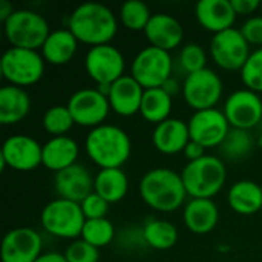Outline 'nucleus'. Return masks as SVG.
<instances>
[{
  "instance_id": "obj_1",
  "label": "nucleus",
  "mask_w": 262,
  "mask_h": 262,
  "mask_svg": "<svg viewBox=\"0 0 262 262\" xmlns=\"http://www.w3.org/2000/svg\"><path fill=\"white\" fill-rule=\"evenodd\" d=\"M68 28L78 43L94 48L109 45V41L117 35L118 20L106 5L88 2L71 12Z\"/></svg>"
},
{
  "instance_id": "obj_2",
  "label": "nucleus",
  "mask_w": 262,
  "mask_h": 262,
  "mask_svg": "<svg viewBox=\"0 0 262 262\" xmlns=\"http://www.w3.org/2000/svg\"><path fill=\"white\" fill-rule=\"evenodd\" d=\"M138 189L141 200L150 209L163 213L178 210L187 196L181 173L167 167H157L144 173Z\"/></svg>"
},
{
  "instance_id": "obj_3",
  "label": "nucleus",
  "mask_w": 262,
  "mask_h": 262,
  "mask_svg": "<svg viewBox=\"0 0 262 262\" xmlns=\"http://www.w3.org/2000/svg\"><path fill=\"white\" fill-rule=\"evenodd\" d=\"M84 147L88 157L100 169H121L132 152L129 135L114 124L94 127L86 137Z\"/></svg>"
},
{
  "instance_id": "obj_4",
  "label": "nucleus",
  "mask_w": 262,
  "mask_h": 262,
  "mask_svg": "<svg viewBox=\"0 0 262 262\" xmlns=\"http://www.w3.org/2000/svg\"><path fill=\"white\" fill-rule=\"evenodd\" d=\"M181 178L187 192V196L212 200L221 192L227 180L226 164L221 158L213 155H204L196 161H189Z\"/></svg>"
},
{
  "instance_id": "obj_5",
  "label": "nucleus",
  "mask_w": 262,
  "mask_h": 262,
  "mask_svg": "<svg viewBox=\"0 0 262 262\" xmlns=\"http://www.w3.org/2000/svg\"><path fill=\"white\" fill-rule=\"evenodd\" d=\"M5 37L11 48L41 49L51 34L46 18L31 9H15L14 14L3 23Z\"/></svg>"
},
{
  "instance_id": "obj_6",
  "label": "nucleus",
  "mask_w": 262,
  "mask_h": 262,
  "mask_svg": "<svg viewBox=\"0 0 262 262\" xmlns=\"http://www.w3.org/2000/svg\"><path fill=\"white\" fill-rule=\"evenodd\" d=\"M40 223L43 229L52 236L63 239H75L81 238L86 218L78 203L57 198L49 201L43 207Z\"/></svg>"
},
{
  "instance_id": "obj_7",
  "label": "nucleus",
  "mask_w": 262,
  "mask_h": 262,
  "mask_svg": "<svg viewBox=\"0 0 262 262\" xmlns=\"http://www.w3.org/2000/svg\"><path fill=\"white\" fill-rule=\"evenodd\" d=\"M0 71L3 78L18 88L35 84L45 74V58L40 52L32 49L9 48L5 51Z\"/></svg>"
},
{
  "instance_id": "obj_8",
  "label": "nucleus",
  "mask_w": 262,
  "mask_h": 262,
  "mask_svg": "<svg viewBox=\"0 0 262 262\" xmlns=\"http://www.w3.org/2000/svg\"><path fill=\"white\" fill-rule=\"evenodd\" d=\"M172 68L173 61L170 52L155 46H147L135 55L130 75L144 89H155L163 88V84L170 78Z\"/></svg>"
},
{
  "instance_id": "obj_9",
  "label": "nucleus",
  "mask_w": 262,
  "mask_h": 262,
  "mask_svg": "<svg viewBox=\"0 0 262 262\" xmlns=\"http://www.w3.org/2000/svg\"><path fill=\"white\" fill-rule=\"evenodd\" d=\"M183 94L186 103L195 112L215 109L223 97V80L215 71L206 68L186 77Z\"/></svg>"
},
{
  "instance_id": "obj_10",
  "label": "nucleus",
  "mask_w": 262,
  "mask_h": 262,
  "mask_svg": "<svg viewBox=\"0 0 262 262\" xmlns=\"http://www.w3.org/2000/svg\"><path fill=\"white\" fill-rule=\"evenodd\" d=\"M250 54V45L236 28H230L212 37L210 55L213 61L224 71L241 72Z\"/></svg>"
},
{
  "instance_id": "obj_11",
  "label": "nucleus",
  "mask_w": 262,
  "mask_h": 262,
  "mask_svg": "<svg viewBox=\"0 0 262 262\" xmlns=\"http://www.w3.org/2000/svg\"><path fill=\"white\" fill-rule=\"evenodd\" d=\"M66 106L75 124L92 129L101 126L111 112L109 98L98 89L91 88L74 92Z\"/></svg>"
},
{
  "instance_id": "obj_12",
  "label": "nucleus",
  "mask_w": 262,
  "mask_h": 262,
  "mask_svg": "<svg viewBox=\"0 0 262 262\" xmlns=\"http://www.w3.org/2000/svg\"><path fill=\"white\" fill-rule=\"evenodd\" d=\"M124 55L115 46L101 45L88 51L84 68L88 75L100 84H112L124 75Z\"/></svg>"
},
{
  "instance_id": "obj_13",
  "label": "nucleus",
  "mask_w": 262,
  "mask_h": 262,
  "mask_svg": "<svg viewBox=\"0 0 262 262\" xmlns=\"http://www.w3.org/2000/svg\"><path fill=\"white\" fill-rule=\"evenodd\" d=\"M230 127L250 130L262 120V100L259 94L250 89H239L232 92L223 109Z\"/></svg>"
},
{
  "instance_id": "obj_14",
  "label": "nucleus",
  "mask_w": 262,
  "mask_h": 262,
  "mask_svg": "<svg viewBox=\"0 0 262 262\" xmlns=\"http://www.w3.org/2000/svg\"><path fill=\"white\" fill-rule=\"evenodd\" d=\"M187 124L190 140L201 144L204 149L221 146L232 129L224 112L216 107L195 112Z\"/></svg>"
},
{
  "instance_id": "obj_15",
  "label": "nucleus",
  "mask_w": 262,
  "mask_h": 262,
  "mask_svg": "<svg viewBox=\"0 0 262 262\" xmlns=\"http://www.w3.org/2000/svg\"><path fill=\"white\" fill-rule=\"evenodd\" d=\"M41 149L43 146L29 135H11L2 146V169L11 167L18 172L34 170L41 164Z\"/></svg>"
},
{
  "instance_id": "obj_16",
  "label": "nucleus",
  "mask_w": 262,
  "mask_h": 262,
  "mask_svg": "<svg viewBox=\"0 0 262 262\" xmlns=\"http://www.w3.org/2000/svg\"><path fill=\"white\" fill-rule=\"evenodd\" d=\"M43 241L37 230L17 227L9 230L2 241V262H35L41 255Z\"/></svg>"
},
{
  "instance_id": "obj_17",
  "label": "nucleus",
  "mask_w": 262,
  "mask_h": 262,
  "mask_svg": "<svg viewBox=\"0 0 262 262\" xmlns=\"http://www.w3.org/2000/svg\"><path fill=\"white\" fill-rule=\"evenodd\" d=\"M94 183L95 178H92L89 169L78 163L61 172H57L54 177V187L58 198L78 204L94 193Z\"/></svg>"
},
{
  "instance_id": "obj_18",
  "label": "nucleus",
  "mask_w": 262,
  "mask_h": 262,
  "mask_svg": "<svg viewBox=\"0 0 262 262\" xmlns=\"http://www.w3.org/2000/svg\"><path fill=\"white\" fill-rule=\"evenodd\" d=\"M144 34L150 46L160 48L167 52L178 48L184 38L183 25L175 17L163 12L152 15L150 21L144 29Z\"/></svg>"
},
{
  "instance_id": "obj_19",
  "label": "nucleus",
  "mask_w": 262,
  "mask_h": 262,
  "mask_svg": "<svg viewBox=\"0 0 262 262\" xmlns=\"http://www.w3.org/2000/svg\"><path fill=\"white\" fill-rule=\"evenodd\" d=\"M144 88L132 77L123 75L111 86L109 104L111 109L121 117H132L140 112Z\"/></svg>"
},
{
  "instance_id": "obj_20",
  "label": "nucleus",
  "mask_w": 262,
  "mask_h": 262,
  "mask_svg": "<svg viewBox=\"0 0 262 262\" xmlns=\"http://www.w3.org/2000/svg\"><path fill=\"white\" fill-rule=\"evenodd\" d=\"M152 143L155 149L164 155H175L184 152L190 143L189 124L180 118H167L155 126L152 134Z\"/></svg>"
},
{
  "instance_id": "obj_21",
  "label": "nucleus",
  "mask_w": 262,
  "mask_h": 262,
  "mask_svg": "<svg viewBox=\"0 0 262 262\" xmlns=\"http://www.w3.org/2000/svg\"><path fill=\"white\" fill-rule=\"evenodd\" d=\"M195 15L198 23L213 34L233 28L236 20L230 0H201L195 6Z\"/></svg>"
},
{
  "instance_id": "obj_22",
  "label": "nucleus",
  "mask_w": 262,
  "mask_h": 262,
  "mask_svg": "<svg viewBox=\"0 0 262 262\" xmlns=\"http://www.w3.org/2000/svg\"><path fill=\"white\" fill-rule=\"evenodd\" d=\"M78 154H80V147L74 138L68 135L52 137L49 141L43 144L41 164L46 169L57 173L77 164Z\"/></svg>"
},
{
  "instance_id": "obj_23",
  "label": "nucleus",
  "mask_w": 262,
  "mask_h": 262,
  "mask_svg": "<svg viewBox=\"0 0 262 262\" xmlns=\"http://www.w3.org/2000/svg\"><path fill=\"white\" fill-rule=\"evenodd\" d=\"M183 220L192 233L206 235L216 227L220 221V210L213 200L193 198L186 204Z\"/></svg>"
},
{
  "instance_id": "obj_24",
  "label": "nucleus",
  "mask_w": 262,
  "mask_h": 262,
  "mask_svg": "<svg viewBox=\"0 0 262 262\" xmlns=\"http://www.w3.org/2000/svg\"><path fill=\"white\" fill-rule=\"evenodd\" d=\"M31 111V98L23 88L3 86L0 89V123L12 126L28 117Z\"/></svg>"
},
{
  "instance_id": "obj_25",
  "label": "nucleus",
  "mask_w": 262,
  "mask_h": 262,
  "mask_svg": "<svg viewBox=\"0 0 262 262\" xmlns=\"http://www.w3.org/2000/svg\"><path fill=\"white\" fill-rule=\"evenodd\" d=\"M77 48H78V40L69 31V28L55 29V31H51L49 37L43 43L41 55L45 61H48L49 64L61 66V64L69 63L74 58Z\"/></svg>"
},
{
  "instance_id": "obj_26",
  "label": "nucleus",
  "mask_w": 262,
  "mask_h": 262,
  "mask_svg": "<svg viewBox=\"0 0 262 262\" xmlns=\"http://www.w3.org/2000/svg\"><path fill=\"white\" fill-rule=\"evenodd\" d=\"M227 203L239 215L262 212V186L250 180L236 181L227 193Z\"/></svg>"
},
{
  "instance_id": "obj_27",
  "label": "nucleus",
  "mask_w": 262,
  "mask_h": 262,
  "mask_svg": "<svg viewBox=\"0 0 262 262\" xmlns=\"http://www.w3.org/2000/svg\"><path fill=\"white\" fill-rule=\"evenodd\" d=\"M129 190L127 175L121 169H100L95 177L94 192L104 198L109 204L120 203Z\"/></svg>"
},
{
  "instance_id": "obj_28",
  "label": "nucleus",
  "mask_w": 262,
  "mask_h": 262,
  "mask_svg": "<svg viewBox=\"0 0 262 262\" xmlns=\"http://www.w3.org/2000/svg\"><path fill=\"white\" fill-rule=\"evenodd\" d=\"M170 111H172V97L163 88L144 89L140 114L146 121L160 124L167 118H170L169 117Z\"/></svg>"
},
{
  "instance_id": "obj_29",
  "label": "nucleus",
  "mask_w": 262,
  "mask_h": 262,
  "mask_svg": "<svg viewBox=\"0 0 262 262\" xmlns=\"http://www.w3.org/2000/svg\"><path fill=\"white\" fill-rule=\"evenodd\" d=\"M146 246L155 250H169L178 241L177 227L164 220H150L143 227Z\"/></svg>"
},
{
  "instance_id": "obj_30",
  "label": "nucleus",
  "mask_w": 262,
  "mask_h": 262,
  "mask_svg": "<svg viewBox=\"0 0 262 262\" xmlns=\"http://www.w3.org/2000/svg\"><path fill=\"white\" fill-rule=\"evenodd\" d=\"M221 154L226 160L230 161H239L249 157V154L253 149V138L249 130L243 129H230L229 135L220 146Z\"/></svg>"
},
{
  "instance_id": "obj_31",
  "label": "nucleus",
  "mask_w": 262,
  "mask_h": 262,
  "mask_svg": "<svg viewBox=\"0 0 262 262\" xmlns=\"http://www.w3.org/2000/svg\"><path fill=\"white\" fill-rule=\"evenodd\" d=\"M152 15L150 8L141 0H129L120 8V21L130 31H144Z\"/></svg>"
},
{
  "instance_id": "obj_32",
  "label": "nucleus",
  "mask_w": 262,
  "mask_h": 262,
  "mask_svg": "<svg viewBox=\"0 0 262 262\" xmlns=\"http://www.w3.org/2000/svg\"><path fill=\"white\" fill-rule=\"evenodd\" d=\"M115 238V229L114 224L107 218L101 220H86L83 232H81V239L89 243L91 246L101 249L109 246Z\"/></svg>"
},
{
  "instance_id": "obj_33",
  "label": "nucleus",
  "mask_w": 262,
  "mask_h": 262,
  "mask_svg": "<svg viewBox=\"0 0 262 262\" xmlns=\"http://www.w3.org/2000/svg\"><path fill=\"white\" fill-rule=\"evenodd\" d=\"M41 124H43V129L49 135H52V137H63V135H66L72 129V126L75 123H74V118H72L68 106L58 104V106L49 107L45 112Z\"/></svg>"
},
{
  "instance_id": "obj_34",
  "label": "nucleus",
  "mask_w": 262,
  "mask_h": 262,
  "mask_svg": "<svg viewBox=\"0 0 262 262\" xmlns=\"http://www.w3.org/2000/svg\"><path fill=\"white\" fill-rule=\"evenodd\" d=\"M241 80L247 89L262 94V48L253 51L241 69Z\"/></svg>"
},
{
  "instance_id": "obj_35",
  "label": "nucleus",
  "mask_w": 262,
  "mask_h": 262,
  "mask_svg": "<svg viewBox=\"0 0 262 262\" xmlns=\"http://www.w3.org/2000/svg\"><path fill=\"white\" fill-rule=\"evenodd\" d=\"M180 66L183 71L189 74L198 72L206 69V63H207V54L204 51V48L201 45L196 43H187L183 46L181 52H180Z\"/></svg>"
},
{
  "instance_id": "obj_36",
  "label": "nucleus",
  "mask_w": 262,
  "mask_h": 262,
  "mask_svg": "<svg viewBox=\"0 0 262 262\" xmlns=\"http://www.w3.org/2000/svg\"><path fill=\"white\" fill-rule=\"evenodd\" d=\"M63 255L68 262H101L100 261V249L91 246L81 238L72 241Z\"/></svg>"
},
{
  "instance_id": "obj_37",
  "label": "nucleus",
  "mask_w": 262,
  "mask_h": 262,
  "mask_svg": "<svg viewBox=\"0 0 262 262\" xmlns=\"http://www.w3.org/2000/svg\"><path fill=\"white\" fill-rule=\"evenodd\" d=\"M80 206L86 220H101V218H106L111 204L104 198H101L98 193L94 192L83 203H80Z\"/></svg>"
},
{
  "instance_id": "obj_38",
  "label": "nucleus",
  "mask_w": 262,
  "mask_h": 262,
  "mask_svg": "<svg viewBox=\"0 0 262 262\" xmlns=\"http://www.w3.org/2000/svg\"><path fill=\"white\" fill-rule=\"evenodd\" d=\"M239 31L249 45H256L262 48V15L247 18L244 25L239 28Z\"/></svg>"
},
{
  "instance_id": "obj_39",
  "label": "nucleus",
  "mask_w": 262,
  "mask_h": 262,
  "mask_svg": "<svg viewBox=\"0 0 262 262\" xmlns=\"http://www.w3.org/2000/svg\"><path fill=\"white\" fill-rule=\"evenodd\" d=\"M236 15H252L258 8H261L259 0H230Z\"/></svg>"
},
{
  "instance_id": "obj_40",
  "label": "nucleus",
  "mask_w": 262,
  "mask_h": 262,
  "mask_svg": "<svg viewBox=\"0 0 262 262\" xmlns=\"http://www.w3.org/2000/svg\"><path fill=\"white\" fill-rule=\"evenodd\" d=\"M206 149L201 146V144H198V143H195V141H192L190 140V143L186 146V149H184V155H186V158L189 160V161H196V160H200V158H203L204 155H206V152H204Z\"/></svg>"
},
{
  "instance_id": "obj_41",
  "label": "nucleus",
  "mask_w": 262,
  "mask_h": 262,
  "mask_svg": "<svg viewBox=\"0 0 262 262\" xmlns=\"http://www.w3.org/2000/svg\"><path fill=\"white\" fill-rule=\"evenodd\" d=\"M14 6H12V3L11 2H8V0H0V20L5 23L12 14H14Z\"/></svg>"
},
{
  "instance_id": "obj_42",
  "label": "nucleus",
  "mask_w": 262,
  "mask_h": 262,
  "mask_svg": "<svg viewBox=\"0 0 262 262\" xmlns=\"http://www.w3.org/2000/svg\"><path fill=\"white\" fill-rule=\"evenodd\" d=\"M35 262H68L64 255L58 253V252H48V253H41L40 258Z\"/></svg>"
},
{
  "instance_id": "obj_43",
  "label": "nucleus",
  "mask_w": 262,
  "mask_h": 262,
  "mask_svg": "<svg viewBox=\"0 0 262 262\" xmlns=\"http://www.w3.org/2000/svg\"><path fill=\"white\" fill-rule=\"evenodd\" d=\"M163 89L170 95V97H173L177 92H178V89H180V86H178V83H177V80H173L172 77L163 84Z\"/></svg>"
},
{
  "instance_id": "obj_44",
  "label": "nucleus",
  "mask_w": 262,
  "mask_h": 262,
  "mask_svg": "<svg viewBox=\"0 0 262 262\" xmlns=\"http://www.w3.org/2000/svg\"><path fill=\"white\" fill-rule=\"evenodd\" d=\"M259 146L262 147V132H261V135H259Z\"/></svg>"
},
{
  "instance_id": "obj_45",
  "label": "nucleus",
  "mask_w": 262,
  "mask_h": 262,
  "mask_svg": "<svg viewBox=\"0 0 262 262\" xmlns=\"http://www.w3.org/2000/svg\"><path fill=\"white\" fill-rule=\"evenodd\" d=\"M261 9H262V2H261Z\"/></svg>"
}]
</instances>
